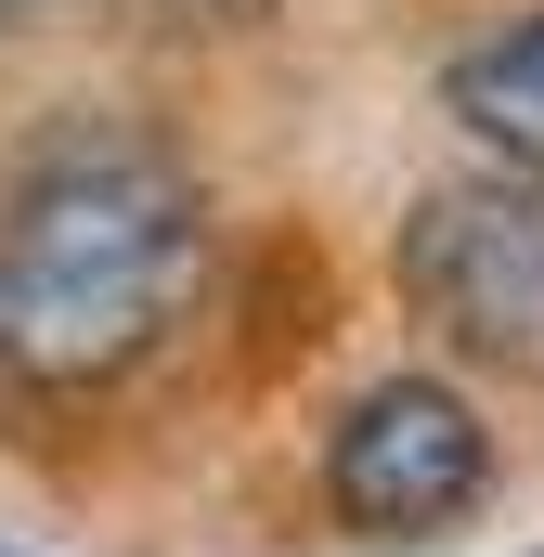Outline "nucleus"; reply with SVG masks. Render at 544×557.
Segmentation results:
<instances>
[{"label":"nucleus","mask_w":544,"mask_h":557,"mask_svg":"<svg viewBox=\"0 0 544 557\" xmlns=\"http://www.w3.org/2000/svg\"><path fill=\"white\" fill-rule=\"evenodd\" d=\"M441 104H454V131L480 143L493 169L544 182V0L493 13L480 39H454V65H441Z\"/></svg>","instance_id":"obj_4"},{"label":"nucleus","mask_w":544,"mask_h":557,"mask_svg":"<svg viewBox=\"0 0 544 557\" xmlns=\"http://www.w3.org/2000/svg\"><path fill=\"white\" fill-rule=\"evenodd\" d=\"M208 285V182L131 117H65L0 169V376L91 403L143 376Z\"/></svg>","instance_id":"obj_1"},{"label":"nucleus","mask_w":544,"mask_h":557,"mask_svg":"<svg viewBox=\"0 0 544 557\" xmlns=\"http://www.w3.org/2000/svg\"><path fill=\"white\" fill-rule=\"evenodd\" d=\"M403 311L480 376H532L544 389V182L519 169H454L403 208Z\"/></svg>","instance_id":"obj_2"},{"label":"nucleus","mask_w":544,"mask_h":557,"mask_svg":"<svg viewBox=\"0 0 544 557\" xmlns=\"http://www.w3.org/2000/svg\"><path fill=\"white\" fill-rule=\"evenodd\" d=\"M26 13H39V0H0V26H26Z\"/></svg>","instance_id":"obj_5"},{"label":"nucleus","mask_w":544,"mask_h":557,"mask_svg":"<svg viewBox=\"0 0 544 557\" xmlns=\"http://www.w3.org/2000/svg\"><path fill=\"white\" fill-rule=\"evenodd\" d=\"M311 480H324V519H337V532H363V545H428V532L480 519V493H493V428L467 403V376L390 363V376H363V389L324 416Z\"/></svg>","instance_id":"obj_3"}]
</instances>
